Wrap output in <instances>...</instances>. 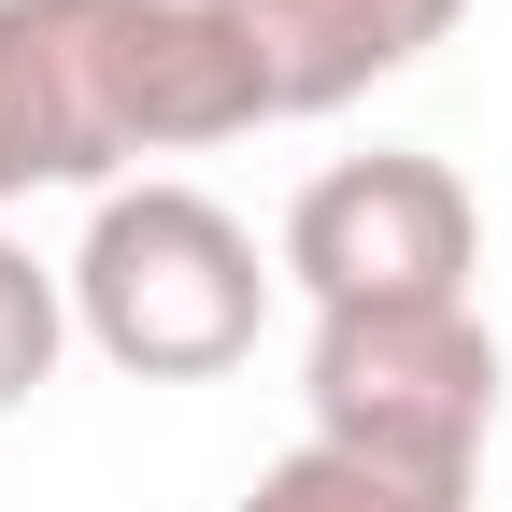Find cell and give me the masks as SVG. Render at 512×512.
<instances>
[{
    "label": "cell",
    "instance_id": "1",
    "mask_svg": "<svg viewBox=\"0 0 512 512\" xmlns=\"http://www.w3.org/2000/svg\"><path fill=\"white\" fill-rule=\"evenodd\" d=\"M242 128H271V72L228 0H0V214Z\"/></svg>",
    "mask_w": 512,
    "mask_h": 512
},
{
    "label": "cell",
    "instance_id": "2",
    "mask_svg": "<svg viewBox=\"0 0 512 512\" xmlns=\"http://www.w3.org/2000/svg\"><path fill=\"white\" fill-rule=\"evenodd\" d=\"M57 285H72V342L100 370H128V384H214L271 328V256H256V228L214 185H185V171L100 185V214L57 256Z\"/></svg>",
    "mask_w": 512,
    "mask_h": 512
},
{
    "label": "cell",
    "instance_id": "6",
    "mask_svg": "<svg viewBox=\"0 0 512 512\" xmlns=\"http://www.w3.org/2000/svg\"><path fill=\"white\" fill-rule=\"evenodd\" d=\"M228 512H470V470H384V456H342V441H285Z\"/></svg>",
    "mask_w": 512,
    "mask_h": 512
},
{
    "label": "cell",
    "instance_id": "3",
    "mask_svg": "<svg viewBox=\"0 0 512 512\" xmlns=\"http://www.w3.org/2000/svg\"><path fill=\"white\" fill-rule=\"evenodd\" d=\"M299 413H313V441L384 456V470H484V427H498V328H484V299L313 313Z\"/></svg>",
    "mask_w": 512,
    "mask_h": 512
},
{
    "label": "cell",
    "instance_id": "7",
    "mask_svg": "<svg viewBox=\"0 0 512 512\" xmlns=\"http://www.w3.org/2000/svg\"><path fill=\"white\" fill-rule=\"evenodd\" d=\"M57 356H72V285L0 228V413H29L43 384H57Z\"/></svg>",
    "mask_w": 512,
    "mask_h": 512
},
{
    "label": "cell",
    "instance_id": "5",
    "mask_svg": "<svg viewBox=\"0 0 512 512\" xmlns=\"http://www.w3.org/2000/svg\"><path fill=\"white\" fill-rule=\"evenodd\" d=\"M470 0H228V29L271 72V114H342L370 86H399L427 43H456Z\"/></svg>",
    "mask_w": 512,
    "mask_h": 512
},
{
    "label": "cell",
    "instance_id": "4",
    "mask_svg": "<svg viewBox=\"0 0 512 512\" xmlns=\"http://www.w3.org/2000/svg\"><path fill=\"white\" fill-rule=\"evenodd\" d=\"M271 271L313 299V313H384V299H470L484 271V214L470 185L413 157V143H370V157H328L285 200V242Z\"/></svg>",
    "mask_w": 512,
    "mask_h": 512
}]
</instances>
